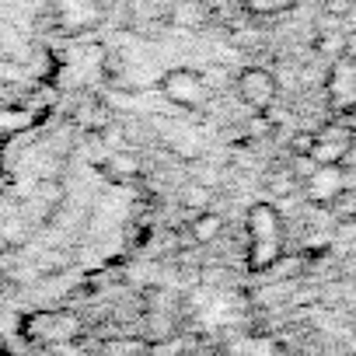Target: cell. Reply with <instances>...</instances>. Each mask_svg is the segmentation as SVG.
Masks as SVG:
<instances>
[{"label": "cell", "mask_w": 356, "mask_h": 356, "mask_svg": "<svg viewBox=\"0 0 356 356\" xmlns=\"http://www.w3.org/2000/svg\"><path fill=\"white\" fill-rule=\"evenodd\" d=\"M210 200H213V189L210 186H203V182H193V186H186L182 189V203L189 207V210H207L210 207Z\"/></svg>", "instance_id": "30bf717a"}, {"label": "cell", "mask_w": 356, "mask_h": 356, "mask_svg": "<svg viewBox=\"0 0 356 356\" xmlns=\"http://www.w3.org/2000/svg\"><path fill=\"white\" fill-rule=\"evenodd\" d=\"M207 22H210V11L203 0H178L171 8V25H178V29H200Z\"/></svg>", "instance_id": "ba28073f"}, {"label": "cell", "mask_w": 356, "mask_h": 356, "mask_svg": "<svg viewBox=\"0 0 356 356\" xmlns=\"http://www.w3.org/2000/svg\"><path fill=\"white\" fill-rule=\"evenodd\" d=\"M325 102L335 115L356 108V56L353 53H339L328 67L325 77Z\"/></svg>", "instance_id": "7a4b0ae2"}, {"label": "cell", "mask_w": 356, "mask_h": 356, "mask_svg": "<svg viewBox=\"0 0 356 356\" xmlns=\"http://www.w3.org/2000/svg\"><path fill=\"white\" fill-rule=\"evenodd\" d=\"M339 122L349 129V136H353V143H356V108H349V112H342L339 115Z\"/></svg>", "instance_id": "7c38bea8"}, {"label": "cell", "mask_w": 356, "mask_h": 356, "mask_svg": "<svg viewBox=\"0 0 356 356\" xmlns=\"http://www.w3.org/2000/svg\"><path fill=\"white\" fill-rule=\"evenodd\" d=\"M220 231H224V217H220V213H213V210L196 213V220H193V238H196V241L210 245V241H217Z\"/></svg>", "instance_id": "9c48e42d"}, {"label": "cell", "mask_w": 356, "mask_h": 356, "mask_svg": "<svg viewBox=\"0 0 356 356\" xmlns=\"http://www.w3.org/2000/svg\"><path fill=\"white\" fill-rule=\"evenodd\" d=\"M143 171V157L136 150H112L108 154V175L115 178V182H133V178H140Z\"/></svg>", "instance_id": "52a82bcc"}, {"label": "cell", "mask_w": 356, "mask_h": 356, "mask_svg": "<svg viewBox=\"0 0 356 356\" xmlns=\"http://www.w3.org/2000/svg\"><path fill=\"white\" fill-rule=\"evenodd\" d=\"M241 4L255 15H276V11H286L293 0H241Z\"/></svg>", "instance_id": "8fae6325"}, {"label": "cell", "mask_w": 356, "mask_h": 356, "mask_svg": "<svg viewBox=\"0 0 356 356\" xmlns=\"http://www.w3.org/2000/svg\"><path fill=\"white\" fill-rule=\"evenodd\" d=\"M161 91L168 95V102L182 105V108H196L210 98V81L207 74L200 70H189V67H175L161 77Z\"/></svg>", "instance_id": "3957f363"}, {"label": "cell", "mask_w": 356, "mask_h": 356, "mask_svg": "<svg viewBox=\"0 0 356 356\" xmlns=\"http://www.w3.org/2000/svg\"><path fill=\"white\" fill-rule=\"evenodd\" d=\"M234 88H238V98H241L252 112H266V108L276 102V95H280L276 77H273L269 70H262V67H248V70H241L238 81H234Z\"/></svg>", "instance_id": "277c9868"}, {"label": "cell", "mask_w": 356, "mask_h": 356, "mask_svg": "<svg viewBox=\"0 0 356 356\" xmlns=\"http://www.w3.org/2000/svg\"><path fill=\"white\" fill-rule=\"evenodd\" d=\"M304 196L314 203V207H328L342 189H349V175L342 164H318L304 182H300Z\"/></svg>", "instance_id": "5b68a950"}, {"label": "cell", "mask_w": 356, "mask_h": 356, "mask_svg": "<svg viewBox=\"0 0 356 356\" xmlns=\"http://www.w3.org/2000/svg\"><path fill=\"white\" fill-rule=\"evenodd\" d=\"M356 143H353V136H349V129L339 122V115L332 119V122H325V126H318L314 129V143H311V157L318 161V164H342L346 161V154L353 150Z\"/></svg>", "instance_id": "8992f818"}, {"label": "cell", "mask_w": 356, "mask_h": 356, "mask_svg": "<svg viewBox=\"0 0 356 356\" xmlns=\"http://www.w3.org/2000/svg\"><path fill=\"white\" fill-rule=\"evenodd\" d=\"M248 231V269L269 273L283 255H286V234H283V217L273 203H252L245 217Z\"/></svg>", "instance_id": "6da1fadb"}]
</instances>
